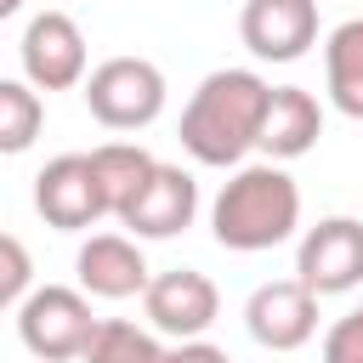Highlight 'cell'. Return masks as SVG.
<instances>
[{
  "label": "cell",
  "mask_w": 363,
  "mask_h": 363,
  "mask_svg": "<svg viewBox=\"0 0 363 363\" xmlns=\"http://www.w3.org/2000/svg\"><path fill=\"white\" fill-rule=\"evenodd\" d=\"M267 102L272 85L250 68H216L199 79V91L182 108V147L199 164H238L250 147H261V125H267Z\"/></svg>",
  "instance_id": "cell-1"
},
{
  "label": "cell",
  "mask_w": 363,
  "mask_h": 363,
  "mask_svg": "<svg viewBox=\"0 0 363 363\" xmlns=\"http://www.w3.org/2000/svg\"><path fill=\"white\" fill-rule=\"evenodd\" d=\"M295 221H301V187L278 164H244L216 193V210H210L216 244L221 250H238V255H255V250L284 244L295 233Z\"/></svg>",
  "instance_id": "cell-2"
},
{
  "label": "cell",
  "mask_w": 363,
  "mask_h": 363,
  "mask_svg": "<svg viewBox=\"0 0 363 363\" xmlns=\"http://www.w3.org/2000/svg\"><path fill=\"white\" fill-rule=\"evenodd\" d=\"M85 108L108 130H142L164 113V74L147 57H108L85 79Z\"/></svg>",
  "instance_id": "cell-3"
},
{
  "label": "cell",
  "mask_w": 363,
  "mask_h": 363,
  "mask_svg": "<svg viewBox=\"0 0 363 363\" xmlns=\"http://www.w3.org/2000/svg\"><path fill=\"white\" fill-rule=\"evenodd\" d=\"M102 318H91V301L79 289H62V284H45L34 289L23 306H17V335L34 357L45 363H68V357H85L91 335H96Z\"/></svg>",
  "instance_id": "cell-4"
},
{
  "label": "cell",
  "mask_w": 363,
  "mask_h": 363,
  "mask_svg": "<svg viewBox=\"0 0 363 363\" xmlns=\"http://www.w3.org/2000/svg\"><path fill=\"white\" fill-rule=\"evenodd\" d=\"M34 210H40L45 227H57V233H85V227H96L102 216H113L91 153H62V159H51V164L34 176Z\"/></svg>",
  "instance_id": "cell-5"
},
{
  "label": "cell",
  "mask_w": 363,
  "mask_h": 363,
  "mask_svg": "<svg viewBox=\"0 0 363 363\" xmlns=\"http://www.w3.org/2000/svg\"><path fill=\"white\" fill-rule=\"evenodd\" d=\"M295 278L312 295H346L363 284V221L352 216H329L318 227H306L301 250H295Z\"/></svg>",
  "instance_id": "cell-6"
},
{
  "label": "cell",
  "mask_w": 363,
  "mask_h": 363,
  "mask_svg": "<svg viewBox=\"0 0 363 363\" xmlns=\"http://www.w3.org/2000/svg\"><path fill=\"white\" fill-rule=\"evenodd\" d=\"M17 57H23V79L34 91H68V85H85L91 79L85 74V34H79V23L68 11L28 17Z\"/></svg>",
  "instance_id": "cell-7"
},
{
  "label": "cell",
  "mask_w": 363,
  "mask_h": 363,
  "mask_svg": "<svg viewBox=\"0 0 363 363\" xmlns=\"http://www.w3.org/2000/svg\"><path fill=\"white\" fill-rule=\"evenodd\" d=\"M142 312H147V323H153L159 335L199 340V335L216 323L221 295H216V284H210L204 272H193V267H170V272H159V278L147 284Z\"/></svg>",
  "instance_id": "cell-8"
},
{
  "label": "cell",
  "mask_w": 363,
  "mask_h": 363,
  "mask_svg": "<svg viewBox=\"0 0 363 363\" xmlns=\"http://www.w3.org/2000/svg\"><path fill=\"white\" fill-rule=\"evenodd\" d=\"M238 34L261 62H301L318 45V0H244Z\"/></svg>",
  "instance_id": "cell-9"
},
{
  "label": "cell",
  "mask_w": 363,
  "mask_h": 363,
  "mask_svg": "<svg viewBox=\"0 0 363 363\" xmlns=\"http://www.w3.org/2000/svg\"><path fill=\"white\" fill-rule=\"evenodd\" d=\"M244 323H250V335H255L261 346L295 352V346H306L312 329H318V295H312L301 278L261 284V289L250 295V306H244Z\"/></svg>",
  "instance_id": "cell-10"
},
{
  "label": "cell",
  "mask_w": 363,
  "mask_h": 363,
  "mask_svg": "<svg viewBox=\"0 0 363 363\" xmlns=\"http://www.w3.org/2000/svg\"><path fill=\"white\" fill-rule=\"evenodd\" d=\"M79 289L96 295V301H130V295H147V261L142 250L125 238V233H96L79 244Z\"/></svg>",
  "instance_id": "cell-11"
},
{
  "label": "cell",
  "mask_w": 363,
  "mask_h": 363,
  "mask_svg": "<svg viewBox=\"0 0 363 363\" xmlns=\"http://www.w3.org/2000/svg\"><path fill=\"white\" fill-rule=\"evenodd\" d=\"M193 210H199V182L182 170V164H159L153 182L142 187V199L119 216L136 238H176L182 227H193Z\"/></svg>",
  "instance_id": "cell-12"
},
{
  "label": "cell",
  "mask_w": 363,
  "mask_h": 363,
  "mask_svg": "<svg viewBox=\"0 0 363 363\" xmlns=\"http://www.w3.org/2000/svg\"><path fill=\"white\" fill-rule=\"evenodd\" d=\"M323 136V108L312 91L301 85H272V102H267V125H261V153L278 159H301L312 142Z\"/></svg>",
  "instance_id": "cell-13"
},
{
  "label": "cell",
  "mask_w": 363,
  "mask_h": 363,
  "mask_svg": "<svg viewBox=\"0 0 363 363\" xmlns=\"http://www.w3.org/2000/svg\"><path fill=\"white\" fill-rule=\"evenodd\" d=\"M323 79L329 102L346 119H363V17H346L323 45Z\"/></svg>",
  "instance_id": "cell-14"
},
{
  "label": "cell",
  "mask_w": 363,
  "mask_h": 363,
  "mask_svg": "<svg viewBox=\"0 0 363 363\" xmlns=\"http://www.w3.org/2000/svg\"><path fill=\"white\" fill-rule=\"evenodd\" d=\"M91 164L102 176V193H108L113 216H125L142 199V187L153 182V170H159V159L147 147H136V142H102V147H91Z\"/></svg>",
  "instance_id": "cell-15"
},
{
  "label": "cell",
  "mask_w": 363,
  "mask_h": 363,
  "mask_svg": "<svg viewBox=\"0 0 363 363\" xmlns=\"http://www.w3.org/2000/svg\"><path fill=\"white\" fill-rule=\"evenodd\" d=\"M79 363H170V352H164L147 329H136V323H125V318H102Z\"/></svg>",
  "instance_id": "cell-16"
},
{
  "label": "cell",
  "mask_w": 363,
  "mask_h": 363,
  "mask_svg": "<svg viewBox=\"0 0 363 363\" xmlns=\"http://www.w3.org/2000/svg\"><path fill=\"white\" fill-rule=\"evenodd\" d=\"M45 125V102L28 79H0V153H23Z\"/></svg>",
  "instance_id": "cell-17"
},
{
  "label": "cell",
  "mask_w": 363,
  "mask_h": 363,
  "mask_svg": "<svg viewBox=\"0 0 363 363\" xmlns=\"http://www.w3.org/2000/svg\"><path fill=\"white\" fill-rule=\"evenodd\" d=\"M0 255H6V272H0V301L6 306H23L34 289H28V250H23V238L17 233H6L0 238Z\"/></svg>",
  "instance_id": "cell-18"
},
{
  "label": "cell",
  "mask_w": 363,
  "mask_h": 363,
  "mask_svg": "<svg viewBox=\"0 0 363 363\" xmlns=\"http://www.w3.org/2000/svg\"><path fill=\"white\" fill-rule=\"evenodd\" d=\"M323 363H363V312L340 318L323 335Z\"/></svg>",
  "instance_id": "cell-19"
},
{
  "label": "cell",
  "mask_w": 363,
  "mask_h": 363,
  "mask_svg": "<svg viewBox=\"0 0 363 363\" xmlns=\"http://www.w3.org/2000/svg\"><path fill=\"white\" fill-rule=\"evenodd\" d=\"M170 363H233L221 346H210V340H182L176 352H170Z\"/></svg>",
  "instance_id": "cell-20"
},
{
  "label": "cell",
  "mask_w": 363,
  "mask_h": 363,
  "mask_svg": "<svg viewBox=\"0 0 363 363\" xmlns=\"http://www.w3.org/2000/svg\"><path fill=\"white\" fill-rule=\"evenodd\" d=\"M23 11V0H0V17H17Z\"/></svg>",
  "instance_id": "cell-21"
}]
</instances>
